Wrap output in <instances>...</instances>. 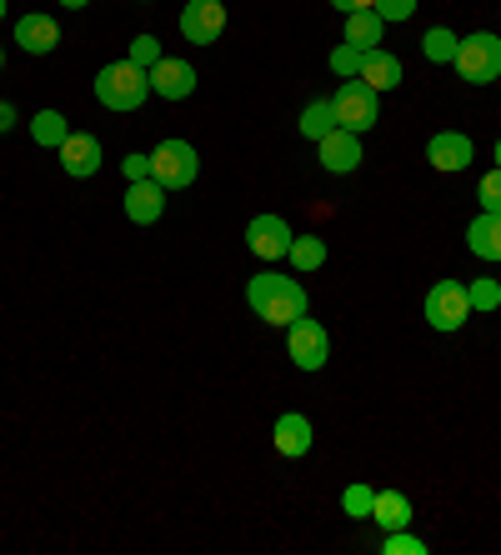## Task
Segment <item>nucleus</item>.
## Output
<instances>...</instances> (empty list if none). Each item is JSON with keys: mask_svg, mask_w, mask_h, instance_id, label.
<instances>
[{"mask_svg": "<svg viewBox=\"0 0 501 555\" xmlns=\"http://www.w3.org/2000/svg\"><path fill=\"white\" fill-rule=\"evenodd\" d=\"M120 176H126V185H131V181H151V155L131 151L126 160H120Z\"/></svg>", "mask_w": 501, "mask_h": 555, "instance_id": "7c9ffc66", "label": "nucleus"}, {"mask_svg": "<svg viewBox=\"0 0 501 555\" xmlns=\"http://www.w3.org/2000/svg\"><path fill=\"white\" fill-rule=\"evenodd\" d=\"M361 61H367V51H361V46H351V40H342V46L331 51V70H336V76H346V80L361 76Z\"/></svg>", "mask_w": 501, "mask_h": 555, "instance_id": "393cba45", "label": "nucleus"}, {"mask_svg": "<svg viewBox=\"0 0 501 555\" xmlns=\"http://www.w3.org/2000/svg\"><path fill=\"white\" fill-rule=\"evenodd\" d=\"M466 300H472V310H497L501 306V281H472L466 285Z\"/></svg>", "mask_w": 501, "mask_h": 555, "instance_id": "cd10ccee", "label": "nucleus"}, {"mask_svg": "<svg viewBox=\"0 0 501 555\" xmlns=\"http://www.w3.org/2000/svg\"><path fill=\"white\" fill-rule=\"evenodd\" d=\"M457 46H462V36H451L447 26H432L422 36V55L432 65H451V61H457Z\"/></svg>", "mask_w": 501, "mask_h": 555, "instance_id": "4be33fe9", "label": "nucleus"}, {"mask_svg": "<svg viewBox=\"0 0 501 555\" xmlns=\"http://www.w3.org/2000/svg\"><path fill=\"white\" fill-rule=\"evenodd\" d=\"M426 321H432V331H441V336L462 331V325L472 321V300H466V285H462V281H436L432 291H426Z\"/></svg>", "mask_w": 501, "mask_h": 555, "instance_id": "423d86ee", "label": "nucleus"}, {"mask_svg": "<svg viewBox=\"0 0 501 555\" xmlns=\"http://www.w3.org/2000/svg\"><path fill=\"white\" fill-rule=\"evenodd\" d=\"M382 555H426V541L422 535H411V526L407 530H386Z\"/></svg>", "mask_w": 501, "mask_h": 555, "instance_id": "bb28decb", "label": "nucleus"}, {"mask_svg": "<svg viewBox=\"0 0 501 555\" xmlns=\"http://www.w3.org/2000/svg\"><path fill=\"white\" fill-rule=\"evenodd\" d=\"M466 250H472L476 260H491V266H501V216L481 210V216L466 225Z\"/></svg>", "mask_w": 501, "mask_h": 555, "instance_id": "dca6fc26", "label": "nucleus"}, {"mask_svg": "<svg viewBox=\"0 0 501 555\" xmlns=\"http://www.w3.org/2000/svg\"><path fill=\"white\" fill-rule=\"evenodd\" d=\"M196 145L191 141H160L156 151H151V181H160L166 191H185V185L196 181Z\"/></svg>", "mask_w": 501, "mask_h": 555, "instance_id": "20e7f679", "label": "nucleus"}, {"mask_svg": "<svg viewBox=\"0 0 501 555\" xmlns=\"http://www.w3.org/2000/svg\"><path fill=\"white\" fill-rule=\"evenodd\" d=\"M191 91H196V65L191 61L160 55V61L151 65V95H160V101H185Z\"/></svg>", "mask_w": 501, "mask_h": 555, "instance_id": "1a4fd4ad", "label": "nucleus"}, {"mask_svg": "<svg viewBox=\"0 0 501 555\" xmlns=\"http://www.w3.org/2000/svg\"><path fill=\"white\" fill-rule=\"evenodd\" d=\"M476 195H481V210H491V216H501V166H491L487 176H481V185H476Z\"/></svg>", "mask_w": 501, "mask_h": 555, "instance_id": "c85d7f7f", "label": "nucleus"}, {"mask_svg": "<svg viewBox=\"0 0 501 555\" xmlns=\"http://www.w3.org/2000/svg\"><path fill=\"white\" fill-rule=\"evenodd\" d=\"M497 166H501V141H497Z\"/></svg>", "mask_w": 501, "mask_h": 555, "instance_id": "e433bc0d", "label": "nucleus"}, {"mask_svg": "<svg viewBox=\"0 0 501 555\" xmlns=\"http://www.w3.org/2000/svg\"><path fill=\"white\" fill-rule=\"evenodd\" d=\"M336 130V111H331V101H311L301 111V135L306 141H321V135H331Z\"/></svg>", "mask_w": 501, "mask_h": 555, "instance_id": "b1692460", "label": "nucleus"}, {"mask_svg": "<svg viewBox=\"0 0 501 555\" xmlns=\"http://www.w3.org/2000/svg\"><path fill=\"white\" fill-rule=\"evenodd\" d=\"M15 46H21L26 55H51L55 46H61V26H55L51 15L30 11V15H21V21H15Z\"/></svg>", "mask_w": 501, "mask_h": 555, "instance_id": "ddd939ff", "label": "nucleus"}, {"mask_svg": "<svg viewBox=\"0 0 501 555\" xmlns=\"http://www.w3.org/2000/svg\"><path fill=\"white\" fill-rule=\"evenodd\" d=\"M61 166H66V176H76V181H91L95 170H101V141L70 130L66 145H61Z\"/></svg>", "mask_w": 501, "mask_h": 555, "instance_id": "2eb2a0df", "label": "nucleus"}, {"mask_svg": "<svg viewBox=\"0 0 501 555\" xmlns=\"http://www.w3.org/2000/svg\"><path fill=\"white\" fill-rule=\"evenodd\" d=\"M291 241H296V235H291V225L281 216H256L246 225V246L261 260H281L291 250Z\"/></svg>", "mask_w": 501, "mask_h": 555, "instance_id": "9d476101", "label": "nucleus"}, {"mask_svg": "<svg viewBox=\"0 0 501 555\" xmlns=\"http://www.w3.org/2000/svg\"><path fill=\"white\" fill-rule=\"evenodd\" d=\"M331 111H336V126L342 130H371L382 120V105H376V91L367 80H342V91L331 95Z\"/></svg>", "mask_w": 501, "mask_h": 555, "instance_id": "39448f33", "label": "nucleus"}, {"mask_svg": "<svg viewBox=\"0 0 501 555\" xmlns=\"http://www.w3.org/2000/svg\"><path fill=\"white\" fill-rule=\"evenodd\" d=\"M451 65H457V76H462L466 86H491V80H501V40L491 36V30L462 36Z\"/></svg>", "mask_w": 501, "mask_h": 555, "instance_id": "7ed1b4c3", "label": "nucleus"}, {"mask_svg": "<svg viewBox=\"0 0 501 555\" xmlns=\"http://www.w3.org/2000/svg\"><path fill=\"white\" fill-rule=\"evenodd\" d=\"M246 306L256 310L261 321H271V325H291V321H301L311 300H306L301 281L277 275V271H261V275H251L246 281Z\"/></svg>", "mask_w": 501, "mask_h": 555, "instance_id": "f257e3e1", "label": "nucleus"}, {"mask_svg": "<svg viewBox=\"0 0 501 555\" xmlns=\"http://www.w3.org/2000/svg\"><path fill=\"white\" fill-rule=\"evenodd\" d=\"M166 185L160 181H131L126 185V216H131V225H156L160 210H166Z\"/></svg>", "mask_w": 501, "mask_h": 555, "instance_id": "4468645a", "label": "nucleus"}, {"mask_svg": "<svg viewBox=\"0 0 501 555\" xmlns=\"http://www.w3.org/2000/svg\"><path fill=\"white\" fill-rule=\"evenodd\" d=\"M0 21H5V0H0Z\"/></svg>", "mask_w": 501, "mask_h": 555, "instance_id": "c9c22d12", "label": "nucleus"}, {"mask_svg": "<svg viewBox=\"0 0 501 555\" xmlns=\"http://www.w3.org/2000/svg\"><path fill=\"white\" fill-rule=\"evenodd\" d=\"M221 30H226V5L221 0H185L181 36L191 40V46H211V40H221Z\"/></svg>", "mask_w": 501, "mask_h": 555, "instance_id": "6e6552de", "label": "nucleus"}, {"mask_svg": "<svg viewBox=\"0 0 501 555\" xmlns=\"http://www.w3.org/2000/svg\"><path fill=\"white\" fill-rule=\"evenodd\" d=\"M371 526L407 530L411 526V501L401 491H376V501H371Z\"/></svg>", "mask_w": 501, "mask_h": 555, "instance_id": "6ab92c4d", "label": "nucleus"}, {"mask_svg": "<svg viewBox=\"0 0 501 555\" xmlns=\"http://www.w3.org/2000/svg\"><path fill=\"white\" fill-rule=\"evenodd\" d=\"M342 15H351V11H376V0H331Z\"/></svg>", "mask_w": 501, "mask_h": 555, "instance_id": "473e14b6", "label": "nucleus"}, {"mask_svg": "<svg viewBox=\"0 0 501 555\" xmlns=\"http://www.w3.org/2000/svg\"><path fill=\"white\" fill-rule=\"evenodd\" d=\"M371 501H376V491H371V486H346V491H342V511L351 520H371Z\"/></svg>", "mask_w": 501, "mask_h": 555, "instance_id": "a878e982", "label": "nucleus"}, {"mask_svg": "<svg viewBox=\"0 0 501 555\" xmlns=\"http://www.w3.org/2000/svg\"><path fill=\"white\" fill-rule=\"evenodd\" d=\"M286 256L296 271H321V266H326V241H321V235H296Z\"/></svg>", "mask_w": 501, "mask_h": 555, "instance_id": "412c9836", "label": "nucleus"}, {"mask_svg": "<svg viewBox=\"0 0 501 555\" xmlns=\"http://www.w3.org/2000/svg\"><path fill=\"white\" fill-rule=\"evenodd\" d=\"M317 151H321V166L331 170V176H351V170L361 166V135L357 130H331V135H321L317 141Z\"/></svg>", "mask_w": 501, "mask_h": 555, "instance_id": "9b49d317", "label": "nucleus"}, {"mask_svg": "<svg viewBox=\"0 0 501 555\" xmlns=\"http://www.w3.org/2000/svg\"><path fill=\"white\" fill-rule=\"evenodd\" d=\"M357 80H367L376 95H382V91H396V86H401V61H396L391 51H382V46H376V51H367V61H361V76H357Z\"/></svg>", "mask_w": 501, "mask_h": 555, "instance_id": "a211bd4d", "label": "nucleus"}, {"mask_svg": "<svg viewBox=\"0 0 501 555\" xmlns=\"http://www.w3.org/2000/svg\"><path fill=\"white\" fill-rule=\"evenodd\" d=\"M11 126H15V105L0 101V135H11Z\"/></svg>", "mask_w": 501, "mask_h": 555, "instance_id": "72a5a7b5", "label": "nucleus"}, {"mask_svg": "<svg viewBox=\"0 0 501 555\" xmlns=\"http://www.w3.org/2000/svg\"><path fill=\"white\" fill-rule=\"evenodd\" d=\"M472 155H476V145L462 130H441V135H432V145H426V160H432L436 170H447V176L472 166Z\"/></svg>", "mask_w": 501, "mask_h": 555, "instance_id": "f8f14e48", "label": "nucleus"}, {"mask_svg": "<svg viewBox=\"0 0 501 555\" xmlns=\"http://www.w3.org/2000/svg\"><path fill=\"white\" fill-rule=\"evenodd\" d=\"M30 135H36V145H66V135H70V126H66V116L61 111H40L36 120H30Z\"/></svg>", "mask_w": 501, "mask_h": 555, "instance_id": "5701e85b", "label": "nucleus"}, {"mask_svg": "<svg viewBox=\"0 0 501 555\" xmlns=\"http://www.w3.org/2000/svg\"><path fill=\"white\" fill-rule=\"evenodd\" d=\"M0 61H5V55H0Z\"/></svg>", "mask_w": 501, "mask_h": 555, "instance_id": "4c0bfd02", "label": "nucleus"}, {"mask_svg": "<svg viewBox=\"0 0 501 555\" xmlns=\"http://www.w3.org/2000/svg\"><path fill=\"white\" fill-rule=\"evenodd\" d=\"M286 356L291 365H301V371H321L331 361V336L321 321H291L286 325Z\"/></svg>", "mask_w": 501, "mask_h": 555, "instance_id": "0eeeda50", "label": "nucleus"}, {"mask_svg": "<svg viewBox=\"0 0 501 555\" xmlns=\"http://www.w3.org/2000/svg\"><path fill=\"white\" fill-rule=\"evenodd\" d=\"M61 5H66V11H86V5H91V0H61Z\"/></svg>", "mask_w": 501, "mask_h": 555, "instance_id": "f704fd0d", "label": "nucleus"}, {"mask_svg": "<svg viewBox=\"0 0 501 555\" xmlns=\"http://www.w3.org/2000/svg\"><path fill=\"white\" fill-rule=\"evenodd\" d=\"M145 95H151V70L131 61H116V65H101L95 76V101L106 111H141Z\"/></svg>", "mask_w": 501, "mask_h": 555, "instance_id": "f03ea898", "label": "nucleus"}, {"mask_svg": "<svg viewBox=\"0 0 501 555\" xmlns=\"http://www.w3.org/2000/svg\"><path fill=\"white\" fill-rule=\"evenodd\" d=\"M376 15H382L386 26H391V21H411V15H416V0H376Z\"/></svg>", "mask_w": 501, "mask_h": 555, "instance_id": "2f4dec72", "label": "nucleus"}, {"mask_svg": "<svg viewBox=\"0 0 501 555\" xmlns=\"http://www.w3.org/2000/svg\"><path fill=\"white\" fill-rule=\"evenodd\" d=\"M131 65H141V70H151V65L160 61V40L156 36H136L131 40V55H126Z\"/></svg>", "mask_w": 501, "mask_h": 555, "instance_id": "c756f323", "label": "nucleus"}, {"mask_svg": "<svg viewBox=\"0 0 501 555\" xmlns=\"http://www.w3.org/2000/svg\"><path fill=\"white\" fill-rule=\"evenodd\" d=\"M311 436H317V430H311V421H306L301 411H286V415L277 421V430H271L277 451H281V455H291V461H301V455L311 451Z\"/></svg>", "mask_w": 501, "mask_h": 555, "instance_id": "f3484780", "label": "nucleus"}, {"mask_svg": "<svg viewBox=\"0 0 501 555\" xmlns=\"http://www.w3.org/2000/svg\"><path fill=\"white\" fill-rule=\"evenodd\" d=\"M386 36V21L376 11H351L346 15V40L361 46V51H376V40Z\"/></svg>", "mask_w": 501, "mask_h": 555, "instance_id": "aec40b11", "label": "nucleus"}]
</instances>
